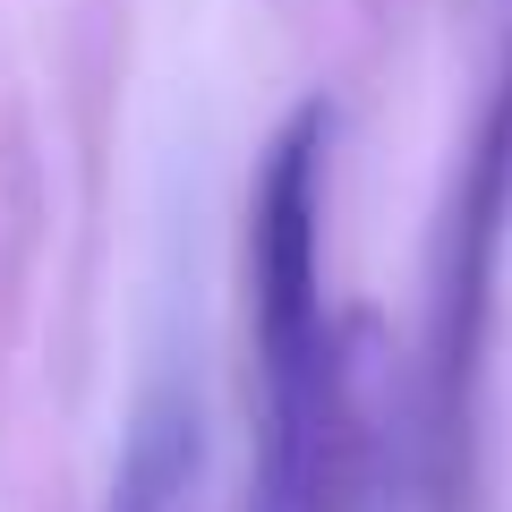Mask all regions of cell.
Segmentation results:
<instances>
[{
  "label": "cell",
  "mask_w": 512,
  "mask_h": 512,
  "mask_svg": "<svg viewBox=\"0 0 512 512\" xmlns=\"http://www.w3.org/2000/svg\"><path fill=\"white\" fill-rule=\"evenodd\" d=\"M256 478L248 512H376V436H367L359 333L299 325L256 333Z\"/></svg>",
  "instance_id": "cell-2"
},
{
  "label": "cell",
  "mask_w": 512,
  "mask_h": 512,
  "mask_svg": "<svg viewBox=\"0 0 512 512\" xmlns=\"http://www.w3.org/2000/svg\"><path fill=\"white\" fill-rule=\"evenodd\" d=\"M504 239H512V43L487 77V103H478L470 146H461L453 188H444L436 256H427V342H419V504L427 512L470 504V444H478V393H487Z\"/></svg>",
  "instance_id": "cell-1"
},
{
  "label": "cell",
  "mask_w": 512,
  "mask_h": 512,
  "mask_svg": "<svg viewBox=\"0 0 512 512\" xmlns=\"http://www.w3.org/2000/svg\"><path fill=\"white\" fill-rule=\"evenodd\" d=\"M103 512H205V419L188 393H154L128 419Z\"/></svg>",
  "instance_id": "cell-3"
}]
</instances>
